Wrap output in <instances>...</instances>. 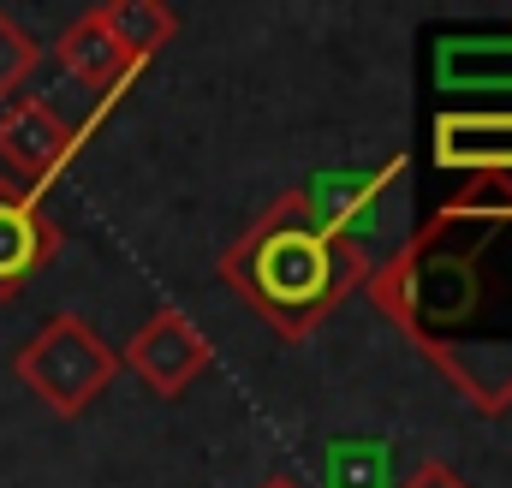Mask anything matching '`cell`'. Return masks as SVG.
I'll use <instances>...</instances> for the list:
<instances>
[{
	"label": "cell",
	"instance_id": "cell-1",
	"mask_svg": "<svg viewBox=\"0 0 512 488\" xmlns=\"http://www.w3.org/2000/svg\"><path fill=\"white\" fill-rule=\"evenodd\" d=\"M364 280H370L364 244L346 239L304 185L268 203V215L251 233H239L221 250V286L280 340L316 334L340 310V298Z\"/></svg>",
	"mask_w": 512,
	"mask_h": 488
},
{
	"label": "cell",
	"instance_id": "cell-2",
	"mask_svg": "<svg viewBox=\"0 0 512 488\" xmlns=\"http://www.w3.org/2000/svg\"><path fill=\"white\" fill-rule=\"evenodd\" d=\"M12 369L48 411L84 417L96 405V393L120 375V352L84 316H54V322H42V334L30 346H18Z\"/></svg>",
	"mask_w": 512,
	"mask_h": 488
},
{
	"label": "cell",
	"instance_id": "cell-3",
	"mask_svg": "<svg viewBox=\"0 0 512 488\" xmlns=\"http://www.w3.org/2000/svg\"><path fill=\"white\" fill-rule=\"evenodd\" d=\"M209 358H215V346H209V334L191 322V310H161V316H149V322L137 328V340L120 352V364L137 369V381H143L155 399H179V393L209 369Z\"/></svg>",
	"mask_w": 512,
	"mask_h": 488
},
{
	"label": "cell",
	"instance_id": "cell-4",
	"mask_svg": "<svg viewBox=\"0 0 512 488\" xmlns=\"http://www.w3.org/2000/svg\"><path fill=\"white\" fill-rule=\"evenodd\" d=\"M78 149V131L60 120L42 96H12L0 102V161L12 173V185H48Z\"/></svg>",
	"mask_w": 512,
	"mask_h": 488
},
{
	"label": "cell",
	"instance_id": "cell-5",
	"mask_svg": "<svg viewBox=\"0 0 512 488\" xmlns=\"http://www.w3.org/2000/svg\"><path fill=\"white\" fill-rule=\"evenodd\" d=\"M60 250V221L36 203V191L0 179V298H18Z\"/></svg>",
	"mask_w": 512,
	"mask_h": 488
},
{
	"label": "cell",
	"instance_id": "cell-6",
	"mask_svg": "<svg viewBox=\"0 0 512 488\" xmlns=\"http://www.w3.org/2000/svg\"><path fill=\"white\" fill-rule=\"evenodd\" d=\"M435 161L447 173L512 179V114H441L435 120Z\"/></svg>",
	"mask_w": 512,
	"mask_h": 488
},
{
	"label": "cell",
	"instance_id": "cell-7",
	"mask_svg": "<svg viewBox=\"0 0 512 488\" xmlns=\"http://www.w3.org/2000/svg\"><path fill=\"white\" fill-rule=\"evenodd\" d=\"M54 60H60L84 90H96V96H120V90L131 84V72L143 66V60H131L126 48L108 36V24H102L96 12H84L78 24H66V30H60Z\"/></svg>",
	"mask_w": 512,
	"mask_h": 488
},
{
	"label": "cell",
	"instance_id": "cell-8",
	"mask_svg": "<svg viewBox=\"0 0 512 488\" xmlns=\"http://www.w3.org/2000/svg\"><path fill=\"white\" fill-rule=\"evenodd\" d=\"M441 90H512V36H459L435 48Z\"/></svg>",
	"mask_w": 512,
	"mask_h": 488
},
{
	"label": "cell",
	"instance_id": "cell-9",
	"mask_svg": "<svg viewBox=\"0 0 512 488\" xmlns=\"http://www.w3.org/2000/svg\"><path fill=\"white\" fill-rule=\"evenodd\" d=\"M96 18L108 24V36L131 60H149L155 48H167L179 36V12L161 6V0H108V6H96Z\"/></svg>",
	"mask_w": 512,
	"mask_h": 488
},
{
	"label": "cell",
	"instance_id": "cell-10",
	"mask_svg": "<svg viewBox=\"0 0 512 488\" xmlns=\"http://www.w3.org/2000/svg\"><path fill=\"white\" fill-rule=\"evenodd\" d=\"M36 60H42L36 36H30L18 18H6V12H0V102H12V96L24 90V78L36 72Z\"/></svg>",
	"mask_w": 512,
	"mask_h": 488
},
{
	"label": "cell",
	"instance_id": "cell-11",
	"mask_svg": "<svg viewBox=\"0 0 512 488\" xmlns=\"http://www.w3.org/2000/svg\"><path fill=\"white\" fill-rule=\"evenodd\" d=\"M399 488H471V483H465V477H459L453 465H441V459H429V465H417V471H411V477H405Z\"/></svg>",
	"mask_w": 512,
	"mask_h": 488
},
{
	"label": "cell",
	"instance_id": "cell-12",
	"mask_svg": "<svg viewBox=\"0 0 512 488\" xmlns=\"http://www.w3.org/2000/svg\"><path fill=\"white\" fill-rule=\"evenodd\" d=\"M262 488H298V483H292V477H268Z\"/></svg>",
	"mask_w": 512,
	"mask_h": 488
}]
</instances>
